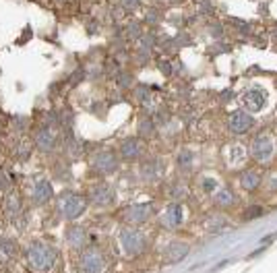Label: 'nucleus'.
Segmentation results:
<instances>
[{
	"label": "nucleus",
	"instance_id": "obj_1",
	"mask_svg": "<svg viewBox=\"0 0 277 273\" xmlns=\"http://www.w3.org/2000/svg\"><path fill=\"white\" fill-rule=\"evenodd\" d=\"M25 259L35 273H54L60 263V253L54 244L46 240H31L25 246Z\"/></svg>",
	"mask_w": 277,
	"mask_h": 273
},
{
	"label": "nucleus",
	"instance_id": "obj_2",
	"mask_svg": "<svg viewBox=\"0 0 277 273\" xmlns=\"http://www.w3.org/2000/svg\"><path fill=\"white\" fill-rule=\"evenodd\" d=\"M118 242L124 257L135 259L141 257L147 251V234L143 230H139L137 226H124L118 232Z\"/></svg>",
	"mask_w": 277,
	"mask_h": 273
},
{
	"label": "nucleus",
	"instance_id": "obj_3",
	"mask_svg": "<svg viewBox=\"0 0 277 273\" xmlns=\"http://www.w3.org/2000/svg\"><path fill=\"white\" fill-rule=\"evenodd\" d=\"M79 273H106L108 271V255L99 246H85L77 257Z\"/></svg>",
	"mask_w": 277,
	"mask_h": 273
},
{
	"label": "nucleus",
	"instance_id": "obj_4",
	"mask_svg": "<svg viewBox=\"0 0 277 273\" xmlns=\"http://www.w3.org/2000/svg\"><path fill=\"white\" fill-rule=\"evenodd\" d=\"M58 213L62 219L66 221H74V219H79L87 207H89V201H87V197L83 194H77V192H70V190H64L60 197H58Z\"/></svg>",
	"mask_w": 277,
	"mask_h": 273
},
{
	"label": "nucleus",
	"instance_id": "obj_5",
	"mask_svg": "<svg viewBox=\"0 0 277 273\" xmlns=\"http://www.w3.org/2000/svg\"><path fill=\"white\" fill-rule=\"evenodd\" d=\"M62 143V131L56 127H50V124H42L35 131L33 145L39 149L42 153H54Z\"/></svg>",
	"mask_w": 277,
	"mask_h": 273
},
{
	"label": "nucleus",
	"instance_id": "obj_6",
	"mask_svg": "<svg viewBox=\"0 0 277 273\" xmlns=\"http://www.w3.org/2000/svg\"><path fill=\"white\" fill-rule=\"evenodd\" d=\"M153 215H155V205L151 201L131 203L120 211V219L127 221L129 226H141V223H147Z\"/></svg>",
	"mask_w": 277,
	"mask_h": 273
},
{
	"label": "nucleus",
	"instance_id": "obj_7",
	"mask_svg": "<svg viewBox=\"0 0 277 273\" xmlns=\"http://www.w3.org/2000/svg\"><path fill=\"white\" fill-rule=\"evenodd\" d=\"M91 172L97 174V176H108V174H114L118 170V155L110 149H99L91 155Z\"/></svg>",
	"mask_w": 277,
	"mask_h": 273
},
{
	"label": "nucleus",
	"instance_id": "obj_8",
	"mask_svg": "<svg viewBox=\"0 0 277 273\" xmlns=\"http://www.w3.org/2000/svg\"><path fill=\"white\" fill-rule=\"evenodd\" d=\"M87 201L95 207H112L116 203V192L110 182H95L89 186Z\"/></svg>",
	"mask_w": 277,
	"mask_h": 273
},
{
	"label": "nucleus",
	"instance_id": "obj_9",
	"mask_svg": "<svg viewBox=\"0 0 277 273\" xmlns=\"http://www.w3.org/2000/svg\"><path fill=\"white\" fill-rule=\"evenodd\" d=\"M29 197H31V203H33L35 207H44V205H48V203L54 199L52 182L46 180V178H35Z\"/></svg>",
	"mask_w": 277,
	"mask_h": 273
},
{
	"label": "nucleus",
	"instance_id": "obj_10",
	"mask_svg": "<svg viewBox=\"0 0 277 273\" xmlns=\"http://www.w3.org/2000/svg\"><path fill=\"white\" fill-rule=\"evenodd\" d=\"M250 155H253L257 162L267 164L273 158V141L269 135H259L250 143Z\"/></svg>",
	"mask_w": 277,
	"mask_h": 273
},
{
	"label": "nucleus",
	"instance_id": "obj_11",
	"mask_svg": "<svg viewBox=\"0 0 277 273\" xmlns=\"http://www.w3.org/2000/svg\"><path fill=\"white\" fill-rule=\"evenodd\" d=\"M182 221H184V207L180 203H170L160 217V223L166 230H178Z\"/></svg>",
	"mask_w": 277,
	"mask_h": 273
},
{
	"label": "nucleus",
	"instance_id": "obj_12",
	"mask_svg": "<svg viewBox=\"0 0 277 273\" xmlns=\"http://www.w3.org/2000/svg\"><path fill=\"white\" fill-rule=\"evenodd\" d=\"M120 158L127 160V162H137L145 155V145L139 137H127L120 143Z\"/></svg>",
	"mask_w": 277,
	"mask_h": 273
},
{
	"label": "nucleus",
	"instance_id": "obj_13",
	"mask_svg": "<svg viewBox=\"0 0 277 273\" xmlns=\"http://www.w3.org/2000/svg\"><path fill=\"white\" fill-rule=\"evenodd\" d=\"M64 238H66V244L72 248V251H83V248L89 244V234L83 226H77V223H72V226L66 228L64 232Z\"/></svg>",
	"mask_w": 277,
	"mask_h": 273
},
{
	"label": "nucleus",
	"instance_id": "obj_14",
	"mask_svg": "<svg viewBox=\"0 0 277 273\" xmlns=\"http://www.w3.org/2000/svg\"><path fill=\"white\" fill-rule=\"evenodd\" d=\"M253 116H250L248 112H242V110H236L230 114V120H228V127L234 135H244L248 133L250 129H253Z\"/></svg>",
	"mask_w": 277,
	"mask_h": 273
},
{
	"label": "nucleus",
	"instance_id": "obj_15",
	"mask_svg": "<svg viewBox=\"0 0 277 273\" xmlns=\"http://www.w3.org/2000/svg\"><path fill=\"white\" fill-rule=\"evenodd\" d=\"M188 244L186 242H180V240H172V242H168L166 244V248H164V259H166V263H180L186 255H188Z\"/></svg>",
	"mask_w": 277,
	"mask_h": 273
},
{
	"label": "nucleus",
	"instance_id": "obj_16",
	"mask_svg": "<svg viewBox=\"0 0 277 273\" xmlns=\"http://www.w3.org/2000/svg\"><path fill=\"white\" fill-rule=\"evenodd\" d=\"M85 149H87L85 141L77 139L74 135H70V137H64V139H62V151H64V153H66V158H68V160H72V162L81 160V158L85 155Z\"/></svg>",
	"mask_w": 277,
	"mask_h": 273
},
{
	"label": "nucleus",
	"instance_id": "obj_17",
	"mask_svg": "<svg viewBox=\"0 0 277 273\" xmlns=\"http://www.w3.org/2000/svg\"><path fill=\"white\" fill-rule=\"evenodd\" d=\"M242 104H244L246 110H250V112H261V110L265 108V104H267V95H265L261 89H250V91L244 93Z\"/></svg>",
	"mask_w": 277,
	"mask_h": 273
},
{
	"label": "nucleus",
	"instance_id": "obj_18",
	"mask_svg": "<svg viewBox=\"0 0 277 273\" xmlns=\"http://www.w3.org/2000/svg\"><path fill=\"white\" fill-rule=\"evenodd\" d=\"M5 213L11 219H19L23 215V203H21V194L19 192H7L5 197Z\"/></svg>",
	"mask_w": 277,
	"mask_h": 273
},
{
	"label": "nucleus",
	"instance_id": "obj_19",
	"mask_svg": "<svg viewBox=\"0 0 277 273\" xmlns=\"http://www.w3.org/2000/svg\"><path fill=\"white\" fill-rule=\"evenodd\" d=\"M263 182V176H261V172L255 170V168H246L242 174H240V186L244 190H257Z\"/></svg>",
	"mask_w": 277,
	"mask_h": 273
},
{
	"label": "nucleus",
	"instance_id": "obj_20",
	"mask_svg": "<svg viewBox=\"0 0 277 273\" xmlns=\"http://www.w3.org/2000/svg\"><path fill=\"white\" fill-rule=\"evenodd\" d=\"M162 172H164V162L157 158H151L141 166V176L145 180H157L162 176Z\"/></svg>",
	"mask_w": 277,
	"mask_h": 273
},
{
	"label": "nucleus",
	"instance_id": "obj_21",
	"mask_svg": "<svg viewBox=\"0 0 277 273\" xmlns=\"http://www.w3.org/2000/svg\"><path fill=\"white\" fill-rule=\"evenodd\" d=\"M236 201H238L236 192H234L232 188H228V186L217 188L215 194H213V203H215L217 207H221V209H228V207L236 205Z\"/></svg>",
	"mask_w": 277,
	"mask_h": 273
},
{
	"label": "nucleus",
	"instance_id": "obj_22",
	"mask_svg": "<svg viewBox=\"0 0 277 273\" xmlns=\"http://www.w3.org/2000/svg\"><path fill=\"white\" fill-rule=\"evenodd\" d=\"M19 255V246L13 238L0 236V261H13Z\"/></svg>",
	"mask_w": 277,
	"mask_h": 273
},
{
	"label": "nucleus",
	"instance_id": "obj_23",
	"mask_svg": "<svg viewBox=\"0 0 277 273\" xmlns=\"http://www.w3.org/2000/svg\"><path fill=\"white\" fill-rule=\"evenodd\" d=\"M155 122L151 120V118H141L139 120V137L141 139H151L155 135Z\"/></svg>",
	"mask_w": 277,
	"mask_h": 273
},
{
	"label": "nucleus",
	"instance_id": "obj_24",
	"mask_svg": "<svg viewBox=\"0 0 277 273\" xmlns=\"http://www.w3.org/2000/svg\"><path fill=\"white\" fill-rule=\"evenodd\" d=\"M176 166L180 168V172H190V168H192V151L182 149V151L178 153V158H176Z\"/></svg>",
	"mask_w": 277,
	"mask_h": 273
},
{
	"label": "nucleus",
	"instance_id": "obj_25",
	"mask_svg": "<svg viewBox=\"0 0 277 273\" xmlns=\"http://www.w3.org/2000/svg\"><path fill=\"white\" fill-rule=\"evenodd\" d=\"M15 160L17 162H27L29 158H31V145L29 143H19L17 147H15Z\"/></svg>",
	"mask_w": 277,
	"mask_h": 273
},
{
	"label": "nucleus",
	"instance_id": "obj_26",
	"mask_svg": "<svg viewBox=\"0 0 277 273\" xmlns=\"http://www.w3.org/2000/svg\"><path fill=\"white\" fill-rule=\"evenodd\" d=\"M11 124H13V129H15L17 133H25V131L29 129L31 120H29V116H15V118L11 120Z\"/></svg>",
	"mask_w": 277,
	"mask_h": 273
},
{
	"label": "nucleus",
	"instance_id": "obj_27",
	"mask_svg": "<svg viewBox=\"0 0 277 273\" xmlns=\"http://www.w3.org/2000/svg\"><path fill=\"white\" fill-rule=\"evenodd\" d=\"M135 97H137V102L139 104H149L151 102V87H147V85H139L137 89H135Z\"/></svg>",
	"mask_w": 277,
	"mask_h": 273
},
{
	"label": "nucleus",
	"instance_id": "obj_28",
	"mask_svg": "<svg viewBox=\"0 0 277 273\" xmlns=\"http://www.w3.org/2000/svg\"><path fill=\"white\" fill-rule=\"evenodd\" d=\"M225 226H228V221H225L223 217H219V215L209 217V226H207V228H209V232H213V234H215V232H221Z\"/></svg>",
	"mask_w": 277,
	"mask_h": 273
},
{
	"label": "nucleus",
	"instance_id": "obj_29",
	"mask_svg": "<svg viewBox=\"0 0 277 273\" xmlns=\"http://www.w3.org/2000/svg\"><path fill=\"white\" fill-rule=\"evenodd\" d=\"M219 188V182L215 180V178H211V176H207V178H201V190L203 192H215Z\"/></svg>",
	"mask_w": 277,
	"mask_h": 273
},
{
	"label": "nucleus",
	"instance_id": "obj_30",
	"mask_svg": "<svg viewBox=\"0 0 277 273\" xmlns=\"http://www.w3.org/2000/svg\"><path fill=\"white\" fill-rule=\"evenodd\" d=\"M261 215H263V207H259V205H250V207L242 213V219H244V221H250V219L261 217Z\"/></svg>",
	"mask_w": 277,
	"mask_h": 273
},
{
	"label": "nucleus",
	"instance_id": "obj_31",
	"mask_svg": "<svg viewBox=\"0 0 277 273\" xmlns=\"http://www.w3.org/2000/svg\"><path fill=\"white\" fill-rule=\"evenodd\" d=\"M0 190L3 192H11L13 190V178L5 170H0Z\"/></svg>",
	"mask_w": 277,
	"mask_h": 273
},
{
	"label": "nucleus",
	"instance_id": "obj_32",
	"mask_svg": "<svg viewBox=\"0 0 277 273\" xmlns=\"http://www.w3.org/2000/svg\"><path fill=\"white\" fill-rule=\"evenodd\" d=\"M184 194H186V186H184V184L176 182V184L170 186V197L174 199V201H178V199H182Z\"/></svg>",
	"mask_w": 277,
	"mask_h": 273
},
{
	"label": "nucleus",
	"instance_id": "obj_33",
	"mask_svg": "<svg viewBox=\"0 0 277 273\" xmlns=\"http://www.w3.org/2000/svg\"><path fill=\"white\" fill-rule=\"evenodd\" d=\"M116 85L118 87H122V89H127V87H131L133 85V77L129 72H118V77H116Z\"/></svg>",
	"mask_w": 277,
	"mask_h": 273
},
{
	"label": "nucleus",
	"instance_id": "obj_34",
	"mask_svg": "<svg viewBox=\"0 0 277 273\" xmlns=\"http://www.w3.org/2000/svg\"><path fill=\"white\" fill-rule=\"evenodd\" d=\"M242 160H244V149L234 145V147H232V164L236 166V164H240Z\"/></svg>",
	"mask_w": 277,
	"mask_h": 273
},
{
	"label": "nucleus",
	"instance_id": "obj_35",
	"mask_svg": "<svg viewBox=\"0 0 277 273\" xmlns=\"http://www.w3.org/2000/svg\"><path fill=\"white\" fill-rule=\"evenodd\" d=\"M127 33H129V37H131V40H137V37L141 40V27H139V23H133L131 27H129V31H127Z\"/></svg>",
	"mask_w": 277,
	"mask_h": 273
},
{
	"label": "nucleus",
	"instance_id": "obj_36",
	"mask_svg": "<svg viewBox=\"0 0 277 273\" xmlns=\"http://www.w3.org/2000/svg\"><path fill=\"white\" fill-rule=\"evenodd\" d=\"M120 5H122L124 9H131V11H133V9H137V7L141 5V0H120Z\"/></svg>",
	"mask_w": 277,
	"mask_h": 273
},
{
	"label": "nucleus",
	"instance_id": "obj_37",
	"mask_svg": "<svg viewBox=\"0 0 277 273\" xmlns=\"http://www.w3.org/2000/svg\"><path fill=\"white\" fill-rule=\"evenodd\" d=\"M160 68H162L166 74H172V64H170V62H160Z\"/></svg>",
	"mask_w": 277,
	"mask_h": 273
}]
</instances>
